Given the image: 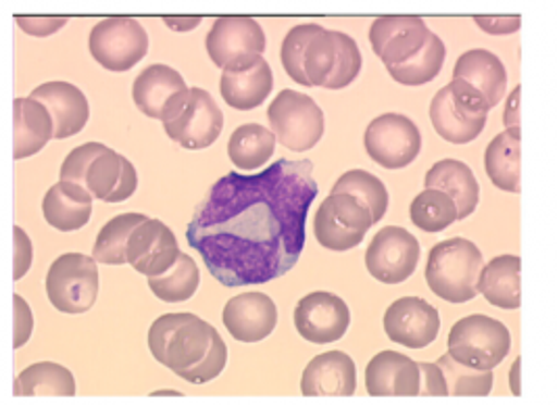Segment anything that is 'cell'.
I'll list each match as a JSON object with an SVG mask.
<instances>
[{
  "instance_id": "cell-1",
  "label": "cell",
  "mask_w": 557,
  "mask_h": 405,
  "mask_svg": "<svg viewBox=\"0 0 557 405\" xmlns=\"http://www.w3.org/2000/svg\"><path fill=\"white\" fill-rule=\"evenodd\" d=\"M320 186L309 159H280L257 174L220 177L197 207L188 245L222 286H255L288 274L305 249Z\"/></svg>"
},
{
  "instance_id": "cell-2",
  "label": "cell",
  "mask_w": 557,
  "mask_h": 405,
  "mask_svg": "<svg viewBox=\"0 0 557 405\" xmlns=\"http://www.w3.org/2000/svg\"><path fill=\"white\" fill-rule=\"evenodd\" d=\"M152 357L176 377L205 384L218 379L228 361L222 334L195 314H163L149 329Z\"/></svg>"
},
{
  "instance_id": "cell-3",
  "label": "cell",
  "mask_w": 557,
  "mask_h": 405,
  "mask_svg": "<svg viewBox=\"0 0 557 405\" xmlns=\"http://www.w3.org/2000/svg\"><path fill=\"white\" fill-rule=\"evenodd\" d=\"M61 180L86 186L95 199L124 202L138 188L132 161L101 143H86L70 152L59 172Z\"/></svg>"
},
{
  "instance_id": "cell-4",
  "label": "cell",
  "mask_w": 557,
  "mask_h": 405,
  "mask_svg": "<svg viewBox=\"0 0 557 405\" xmlns=\"http://www.w3.org/2000/svg\"><path fill=\"white\" fill-rule=\"evenodd\" d=\"M481 249L468 238H449L434 245L426 263L432 293L447 304H468L479 295Z\"/></svg>"
},
{
  "instance_id": "cell-5",
  "label": "cell",
  "mask_w": 557,
  "mask_h": 405,
  "mask_svg": "<svg viewBox=\"0 0 557 405\" xmlns=\"http://www.w3.org/2000/svg\"><path fill=\"white\" fill-rule=\"evenodd\" d=\"M304 70L311 88L343 90L359 76L361 52L345 32L318 26L305 47Z\"/></svg>"
},
{
  "instance_id": "cell-6",
  "label": "cell",
  "mask_w": 557,
  "mask_h": 405,
  "mask_svg": "<svg viewBox=\"0 0 557 405\" xmlns=\"http://www.w3.org/2000/svg\"><path fill=\"white\" fill-rule=\"evenodd\" d=\"M488 109V101L479 88L454 77L432 99V127L451 145H468L481 136Z\"/></svg>"
},
{
  "instance_id": "cell-7",
  "label": "cell",
  "mask_w": 557,
  "mask_h": 405,
  "mask_svg": "<svg viewBox=\"0 0 557 405\" xmlns=\"http://www.w3.org/2000/svg\"><path fill=\"white\" fill-rule=\"evenodd\" d=\"M447 347L449 355L459 364L476 370H493L509 354L511 334L504 322L472 314L451 327Z\"/></svg>"
},
{
  "instance_id": "cell-8",
  "label": "cell",
  "mask_w": 557,
  "mask_h": 405,
  "mask_svg": "<svg viewBox=\"0 0 557 405\" xmlns=\"http://www.w3.org/2000/svg\"><path fill=\"white\" fill-rule=\"evenodd\" d=\"M99 261L90 255L63 254L47 274V297L63 314H86L97 304L101 291Z\"/></svg>"
},
{
  "instance_id": "cell-9",
  "label": "cell",
  "mask_w": 557,
  "mask_h": 405,
  "mask_svg": "<svg viewBox=\"0 0 557 405\" xmlns=\"http://www.w3.org/2000/svg\"><path fill=\"white\" fill-rule=\"evenodd\" d=\"M268 120L280 143L295 152L313 149L324 136V111L311 97L282 90L268 107Z\"/></svg>"
},
{
  "instance_id": "cell-10",
  "label": "cell",
  "mask_w": 557,
  "mask_h": 405,
  "mask_svg": "<svg viewBox=\"0 0 557 405\" xmlns=\"http://www.w3.org/2000/svg\"><path fill=\"white\" fill-rule=\"evenodd\" d=\"M372 226L374 218L370 209L347 193H330L315 213V238L334 254L361 245Z\"/></svg>"
},
{
  "instance_id": "cell-11",
  "label": "cell",
  "mask_w": 557,
  "mask_h": 405,
  "mask_svg": "<svg viewBox=\"0 0 557 405\" xmlns=\"http://www.w3.org/2000/svg\"><path fill=\"white\" fill-rule=\"evenodd\" d=\"M88 49L104 70L127 72L147 57L149 36L134 17H104L92 27Z\"/></svg>"
},
{
  "instance_id": "cell-12",
  "label": "cell",
  "mask_w": 557,
  "mask_h": 405,
  "mask_svg": "<svg viewBox=\"0 0 557 405\" xmlns=\"http://www.w3.org/2000/svg\"><path fill=\"white\" fill-rule=\"evenodd\" d=\"M205 47L220 70H236L263 54L265 34L249 15H222L209 29Z\"/></svg>"
},
{
  "instance_id": "cell-13",
  "label": "cell",
  "mask_w": 557,
  "mask_h": 405,
  "mask_svg": "<svg viewBox=\"0 0 557 405\" xmlns=\"http://www.w3.org/2000/svg\"><path fill=\"white\" fill-rule=\"evenodd\" d=\"M363 147L384 170H404L422 151V134L406 115L384 113L366 130Z\"/></svg>"
},
{
  "instance_id": "cell-14",
  "label": "cell",
  "mask_w": 557,
  "mask_h": 405,
  "mask_svg": "<svg viewBox=\"0 0 557 405\" xmlns=\"http://www.w3.org/2000/svg\"><path fill=\"white\" fill-rule=\"evenodd\" d=\"M163 130L180 147L201 151L220 138L224 130V113L207 90L190 88L176 115L163 122Z\"/></svg>"
},
{
  "instance_id": "cell-15",
  "label": "cell",
  "mask_w": 557,
  "mask_h": 405,
  "mask_svg": "<svg viewBox=\"0 0 557 405\" xmlns=\"http://www.w3.org/2000/svg\"><path fill=\"white\" fill-rule=\"evenodd\" d=\"M420 243L406 229L386 226L370 243L366 251V268L372 279L382 284H401L418 268Z\"/></svg>"
},
{
  "instance_id": "cell-16",
  "label": "cell",
  "mask_w": 557,
  "mask_h": 405,
  "mask_svg": "<svg viewBox=\"0 0 557 405\" xmlns=\"http://www.w3.org/2000/svg\"><path fill=\"white\" fill-rule=\"evenodd\" d=\"M432 32L420 15H381L370 27V42L384 68H395L422 51Z\"/></svg>"
},
{
  "instance_id": "cell-17",
  "label": "cell",
  "mask_w": 557,
  "mask_h": 405,
  "mask_svg": "<svg viewBox=\"0 0 557 405\" xmlns=\"http://www.w3.org/2000/svg\"><path fill=\"white\" fill-rule=\"evenodd\" d=\"M349 327V305L329 291L309 293L295 307V329L309 343L329 345L341 341Z\"/></svg>"
},
{
  "instance_id": "cell-18",
  "label": "cell",
  "mask_w": 557,
  "mask_h": 405,
  "mask_svg": "<svg viewBox=\"0 0 557 405\" xmlns=\"http://www.w3.org/2000/svg\"><path fill=\"white\" fill-rule=\"evenodd\" d=\"M188 84L170 65H149L134 79L132 99L151 120L168 122L188 97Z\"/></svg>"
},
{
  "instance_id": "cell-19",
  "label": "cell",
  "mask_w": 557,
  "mask_h": 405,
  "mask_svg": "<svg viewBox=\"0 0 557 405\" xmlns=\"http://www.w3.org/2000/svg\"><path fill=\"white\" fill-rule=\"evenodd\" d=\"M127 263L143 277L154 279L172 270L180 259L176 234L161 220L147 218L132 232L126 247Z\"/></svg>"
},
{
  "instance_id": "cell-20",
  "label": "cell",
  "mask_w": 557,
  "mask_h": 405,
  "mask_svg": "<svg viewBox=\"0 0 557 405\" xmlns=\"http://www.w3.org/2000/svg\"><path fill=\"white\" fill-rule=\"evenodd\" d=\"M441 330V316L434 305L420 297H401L388 305L384 314L386 336L407 349H424L432 345Z\"/></svg>"
},
{
  "instance_id": "cell-21",
  "label": "cell",
  "mask_w": 557,
  "mask_h": 405,
  "mask_svg": "<svg viewBox=\"0 0 557 405\" xmlns=\"http://www.w3.org/2000/svg\"><path fill=\"white\" fill-rule=\"evenodd\" d=\"M222 320L234 341L259 343L276 329L278 307L265 293L251 291L232 297L224 307Z\"/></svg>"
},
{
  "instance_id": "cell-22",
  "label": "cell",
  "mask_w": 557,
  "mask_h": 405,
  "mask_svg": "<svg viewBox=\"0 0 557 405\" xmlns=\"http://www.w3.org/2000/svg\"><path fill=\"white\" fill-rule=\"evenodd\" d=\"M422 386L420 364L397 352L374 355L366 368V389L372 397H416Z\"/></svg>"
},
{
  "instance_id": "cell-23",
  "label": "cell",
  "mask_w": 557,
  "mask_h": 405,
  "mask_svg": "<svg viewBox=\"0 0 557 405\" xmlns=\"http://www.w3.org/2000/svg\"><path fill=\"white\" fill-rule=\"evenodd\" d=\"M357 386V370L351 355L326 352L315 355L304 370L305 397H351Z\"/></svg>"
},
{
  "instance_id": "cell-24",
  "label": "cell",
  "mask_w": 557,
  "mask_h": 405,
  "mask_svg": "<svg viewBox=\"0 0 557 405\" xmlns=\"http://www.w3.org/2000/svg\"><path fill=\"white\" fill-rule=\"evenodd\" d=\"M29 97L47 105L51 111L57 140L76 136L90 120V105L86 95L70 82H47L34 88Z\"/></svg>"
},
{
  "instance_id": "cell-25",
  "label": "cell",
  "mask_w": 557,
  "mask_h": 405,
  "mask_svg": "<svg viewBox=\"0 0 557 405\" xmlns=\"http://www.w3.org/2000/svg\"><path fill=\"white\" fill-rule=\"evenodd\" d=\"M274 88V74L270 63L259 57L253 63L224 70L220 79V93L222 99L228 102L232 109L238 111H251L259 105L268 101L270 93Z\"/></svg>"
},
{
  "instance_id": "cell-26",
  "label": "cell",
  "mask_w": 557,
  "mask_h": 405,
  "mask_svg": "<svg viewBox=\"0 0 557 405\" xmlns=\"http://www.w3.org/2000/svg\"><path fill=\"white\" fill-rule=\"evenodd\" d=\"M92 193L70 180H59L45 195L42 213L52 229L61 232H76L90 222L92 216Z\"/></svg>"
},
{
  "instance_id": "cell-27",
  "label": "cell",
  "mask_w": 557,
  "mask_h": 405,
  "mask_svg": "<svg viewBox=\"0 0 557 405\" xmlns=\"http://www.w3.org/2000/svg\"><path fill=\"white\" fill-rule=\"evenodd\" d=\"M426 188L447 193L457 205L459 220L470 218L476 211L481 199V186L470 165L457 159H441L432 165L424 180Z\"/></svg>"
},
{
  "instance_id": "cell-28",
  "label": "cell",
  "mask_w": 557,
  "mask_h": 405,
  "mask_svg": "<svg viewBox=\"0 0 557 405\" xmlns=\"http://www.w3.org/2000/svg\"><path fill=\"white\" fill-rule=\"evenodd\" d=\"M454 77L463 79L479 88L482 95L486 97L488 107H497L502 99L506 97L507 72L506 65L495 52L486 49H472L463 52L457 59L454 68Z\"/></svg>"
},
{
  "instance_id": "cell-29",
  "label": "cell",
  "mask_w": 557,
  "mask_h": 405,
  "mask_svg": "<svg viewBox=\"0 0 557 405\" xmlns=\"http://www.w3.org/2000/svg\"><path fill=\"white\" fill-rule=\"evenodd\" d=\"M13 113H15L13 157L17 161L42 151L49 145V140L54 138V120H52L47 105L32 99V97L15 99Z\"/></svg>"
},
{
  "instance_id": "cell-30",
  "label": "cell",
  "mask_w": 557,
  "mask_h": 405,
  "mask_svg": "<svg viewBox=\"0 0 557 405\" xmlns=\"http://www.w3.org/2000/svg\"><path fill=\"white\" fill-rule=\"evenodd\" d=\"M520 257L499 255L482 268L479 293L499 309L520 307Z\"/></svg>"
},
{
  "instance_id": "cell-31",
  "label": "cell",
  "mask_w": 557,
  "mask_h": 405,
  "mask_svg": "<svg viewBox=\"0 0 557 405\" xmlns=\"http://www.w3.org/2000/svg\"><path fill=\"white\" fill-rule=\"evenodd\" d=\"M484 172L506 193H520V127L497 134L484 151Z\"/></svg>"
},
{
  "instance_id": "cell-32",
  "label": "cell",
  "mask_w": 557,
  "mask_h": 405,
  "mask_svg": "<svg viewBox=\"0 0 557 405\" xmlns=\"http://www.w3.org/2000/svg\"><path fill=\"white\" fill-rule=\"evenodd\" d=\"M17 397H74L76 379L72 370L54 361H38L27 366L15 380Z\"/></svg>"
},
{
  "instance_id": "cell-33",
  "label": "cell",
  "mask_w": 557,
  "mask_h": 405,
  "mask_svg": "<svg viewBox=\"0 0 557 405\" xmlns=\"http://www.w3.org/2000/svg\"><path fill=\"white\" fill-rule=\"evenodd\" d=\"M276 152V134L259 124H245L232 132L228 157L236 170L255 174Z\"/></svg>"
},
{
  "instance_id": "cell-34",
  "label": "cell",
  "mask_w": 557,
  "mask_h": 405,
  "mask_svg": "<svg viewBox=\"0 0 557 405\" xmlns=\"http://www.w3.org/2000/svg\"><path fill=\"white\" fill-rule=\"evenodd\" d=\"M201 284V274L197 261L188 254L180 255L176 266L161 277L149 279L152 295L163 304H184L188 302Z\"/></svg>"
},
{
  "instance_id": "cell-35",
  "label": "cell",
  "mask_w": 557,
  "mask_h": 405,
  "mask_svg": "<svg viewBox=\"0 0 557 405\" xmlns=\"http://www.w3.org/2000/svg\"><path fill=\"white\" fill-rule=\"evenodd\" d=\"M409 218L413 226L434 234L459 222V211L456 201L447 193L426 188L409 205Z\"/></svg>"
},
{
  "instance_id": "cell-36",
  "label": "cell",
  "mask_w": 557,
  "mask_h": 405,
  "mask_svg": "<svg viewBox=\"0 0 557 405\" xmlns=\"http://www.w3.org/2000/svg\"><path fill=\"white\" fill-rule=\"evenodd\" d=\"M145 220H147V216H143V213H122V216H115L113 220H109L97 236L92 257L104 266L127 263V241H129L132 232L138 229Z\"/></svg>"
},
{
  "instance_id": "cell-37",
  "label": "cell",
  "mask_w": 557,
  "mask_h": 405,
  "mask_svg": "<svg viewBox=\"0 0 557 405\" xmlns=\"http://www.w3.org/2000/svg\"><path fill=\"white\" fill-rule=\"evenodd\" d=\"M445 57H447V51H445L443 40L432 32L431 40L426 42V47L422 51L413 54L401 65L388 68V74L401 86H424L441 74V70L445 65Z\"/></svg>"
},
{
  "instance_id": "cell-38",
  "label": "cell",
  "mask_w": 557,
  "mask_h": 405,
  "mask_svg": "<svg viewBox=\"0 0 557 405\" xmlns=\"http://www.w3.org/2000/svg\"><path fill=\"white\" fill-rule=\"evenodd\" d=\"M332 193H347L370 209L374 224H379L386 209H388V191L381 177L366 172V170H351L336 180Z\"/></svg>"
},
{
  "instance_id": "cell-39",
  "label": "cell",
  "mask_w": 557,
  "mask_h": 405,
  "mask_svg": "<svg viewBox=\"0 0 557 405\" xmlns=\"http://www.w3.org/2000/svg\"><path fill=\"white\" fill-rule=\"evenodd\" d=\"M447 379L449 395L454 397H486L493 391V370H476L456 361L449 354L436 361Z\"/></svg>"
},
{
  "instance_id": "cell-40",
  "label": "cell",
  "mask_w": 557,
  "mask_h": 405,
  "mask_svg": "<svg viewBox=\"0 0 557 405\" xmlns=\"http://www.w3.org/2000/svg\"><path fill=\"white\" fill-rule=\"evenodd\" d=\"M318 24H301L295 26L284 38L282 42V51H280V61L284 65V72L288 77L301 86H309L304 70V54L307 40L311 38V34L315 32Z\"/></svg>"
},
{
  "instance_id": "cell-41",
  "label": "cell",
  "mask_w": 557,
  "mask_h": 405,
  "mask_svg": "<svg viewBox=\"0 0 557 405\" xmlns=\"http://www.w3.org/2000/svg\"><path fill=\"white\" fill-rule=\"evenodd\" d=\"M422 370V386H420V395L426 397H449V386H447V379L441 370L438 364H429L422 361L420 364Z\"/></svg>"
},
{
  "instance_id": "cell-42",
  "label": "cell",
  "mask_w": 557,
  "mask_h": 405,
  "mask_svg": "<svg viewBox=\"0 0 557 405\" xmlns=\"http://www.w3.org/2000/svg\"><path fill=\"white\" fill-rule=\"evenodd\" d=\"M472 20L482 32L493 36H509V34H516L522 26L520 15H474Z\"/></svg>"
},
{
  "instance_id": "cell-43",
  "label": "cell",
  "mask_w": 557,
  "mask_h": 405,
  "mask_svg": "<svg viewBox=\"0 0 557 405\" xmlns=\"http://www.w3.org/2000/svg\"><path fill=\"white\" fill-rule=\"evenodd\" d=\"M17 26L22 27L29 36L36 38H47L54 32H59L61 27L67 26V17H32V15H17L15 17Z\"/></svg>"
},
{
  "instance_id": "cell-44",
  "label": "cell",
  "mask_w": 557,
  "mask_h": 405,
  "mask_svg": "<svg viewBox=\"0 0 557 405\" xmlns=\"http://www.w3.org/2000/svg\"><path fill=\"white\" fill-rule=\"evenodd\" d=\"M13 304H15V341H13V345H15V349H20V347L26 345L29 336H32L34 316H32L29 305L26 304L24 297L15 295Z\"/></svg>"
},
{
  "instance_id": "cell-45",
  "label": "cell",
  "mask_w": 557,
  "mask_h": 405,
  "mask_svg": "<svg viewBox=\"0 0 557 405\" xmlns=\"http://www.w3.org/2000/svg\"><path fill=\"white\" fill-rule=\"evenodd\" d=\"M32 257H34V251H32V241H29L26 230L15 226V272H13V279L20 280L26 277L27 270L32 266Z\"/></svg>"
},
{
  "instance_id": "cell-46",
  "label": "cell",
  "mask_w": 557,
  "mask_h": 405,
  "mask_svg": "<svg viewBox=\"0 0 557 405\" xmlns=\"http://www.w3.org/2000/svg\"><path fill=\"white\" fill-rule=\"evenodd\" d=\"M504 124L506 130L520 127V86H516L511 90V95L507 97L506 111H504Z\"/></svg>"
},
{
  "instance_id": "cell-47",
  "label": "cell",
  "mask_w": 557,
  "mask_h": 405,
  "mask_svg": "<svg viewBox=\"0 0 557 405\" xmlns=\"http://www.w3.org/2000/svg\"><path fill=\"white\" fill-rule=\"evenodd\" d=\"M203 17L201 15H190V17H176V15H165L163 17V24L168 27H172L174 32H190L197 26H201Z\"/></svg>"
},
{
  "instance_id": "cell-48",
  "label": "cell",
  "mask_w": 557,
  "mask_h": 405,
  "mask_svg": "<svg viewBox=\"0 0 557 405\" xmlns=\"http://www.w3.org/2000/svg\"><path fill=\"white\" fill-rule=\"evenodd\" d=\"M520 364H522V359L518 357V359L513 361L511 370H509V386H511V393H513L516 397L522 395V389H520Z\"/></svg>"
}]
</instances>
